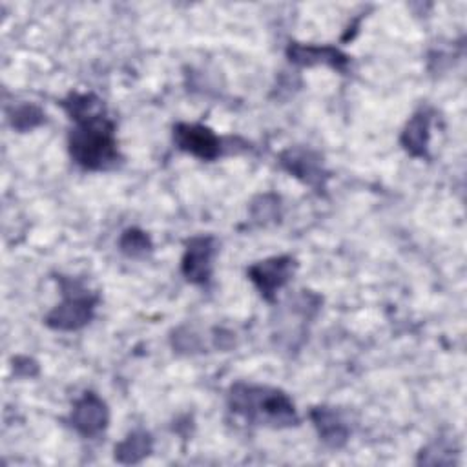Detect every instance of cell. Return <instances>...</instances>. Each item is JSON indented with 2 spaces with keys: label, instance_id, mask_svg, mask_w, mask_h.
I'll return each mask as SVG.
<instances>
[{
  "label": "cell",
  "instance_id": "6da1fadb",
  "mask_svg": "<svg viewBox=\"0 0 467 467\" xmlns=\"http://www.w3.org/2000/svg\"><path fill=\"white\" fill-rule=\"evenodd\" d=\"M230 407L235 414L259 425L288 427L297 421L292 400L277 389L235 383L228 394Z\"/></svg>",
  "mask_w": 467,
  "mask_h": 467
},
{
  "label": "cell",
  "instance_id": "7a4b0ae2",
  "mask_svg": "<svg viewBox=\"0 0 467 467\" xmlns=\"http://www.w3.org/2000/svg\"><path fill=\"white\" fill-rule=\"evenodd\" d=\"M69 133V153L86 170H106L119 161L115 126L106 115L75 122Z\"/></svg>",
  "mask_w": 467,
  "mask_h": 467
},
{
  "label": "cell",
  "instance_id": "3957f363",
  "mask_svg": "<svg viewBox=\"0 0 467 467\" xmlns=\"http://www.w3.org/2000/svg\"><path fill=\"white\" fill-rule=\"evenodd\" d=\"M67 285L69 288L62 281L64 301L46 316V325L55 330H77L93 317L97 299L75 281H67Z\"/></svg>",
  "mask_w": 467,
  "mask_h": 467
},
{
  "label": "cell",
  "instance_id": "277c9868",
  "mask_svg": "<svg viewBox=\"0 0 467 467\" xmlns=\"http://www.w3.org/2000/svg\"><path fill=\"white\" fill-rule=\"evenodd\" d=\"M294 274V259L288 255L268 257L265 261L254 263L248 268L250 281L257 286L261 296L268 301L275 297V292L288 283Z\"/></svg>",
  "mask_w": 467,
  "mask_h": 467
},
{
  "label": "cell",
  "instance_id": "5b68a950",
  "mask_svg": "<svg viewBox=\"0 0 467 467\" xmlns=\"http://www.w3.org/2000/svg\"><path fill=\"white\" fill-rule=\"evenodd\" d=\"M173 140L182 151L202 161H213L221 153V139L202 124H177L173 128Z\"/></svg>",
  "mask_w": 467,
  "mask_h": 467
},
{
  "label": "cell",
  "instance_id": "8992f818",
  "mask_svg": "<svg viewBox=\"0 0 467 467\" xmlns=\"http://www.w3.org/2000/svg\"><path fill=\"white\" fill-rule=\"evenodd\" d=\"M109 414L106 403L93 392H86L75 401L69 421L84 436H97L108 425Z\"/></svg>",
  "mask_w": 467,
  "mask_h": 467
},
{
  "label": "cell",
  "instance_id": "52a82bcc",
  "mask_svg": "<svg viewBox=\"0 0 467 467\" xmlns=\"http://www.w3.org/2000/svg\"><path fill=\"white\" fill-rule=\"evenodd\" d=\"M215 254L213 237H193L188 241L182 257V274L190 283L202 285L212 275V261Z\"/></svg>",
  "mask_w": 467,
  "mask_h": 467
},
{
  "label": "cell",
  "instance_id": "ba28073f",
  "mask_svg": "<svg viewBox=\"0 0 467 467\" xmlns=\"http://www.w3.org/2000/svg\"><path fill=\"white\" fill-rule=\"evenodd\" d=\"M288 57L294 64L299 66H316L327 64L336 69H345L348 58L336 47L330 46H305V44H292L288 47Z\"/></svg>",
  "mask_w": 467,
  "mask_h": 467
},
{
  "label": "cell",
  "instance_id": "9c48e42d",
  "mask_svg": "<svg viewBox=\"0 0 467 467\" xmlns=\"http://www.w3.org/2000/svg\"><path fill=\"white\" fill-rule=\"evenodd\" d=\"M281 164L285 170H288L292 175L301 179L303 182L310 186H321L323 184V168L319 159L312 151L305 150H286L281 155Z\"/></svg>",
  "mask_w": 467,
  "mask_h": 467
},
{
  "label": "cell",
  "instance_id": "30bf717a",
  "mask_svg": "<svg viewBox=\"0 0 467 467\" xmlns=\"http://www.w3.org/2000/svg\"><path fill=\"white\" fill-rule=\"evenodd\" d=\"M310 418L321 436V440L332 447H341L348 438V429L336 410L328 407H316Z\"/></svg>",
  "mask_w": 467,
  "mask_h": 467
},
{
  "label": "cell",
  "instance_id": "8fae6325",
  "mask_svg": "<svg viewBox=\"0 0 467 467\" xmlns=\"http://www.w3.org/2000/svg\"><path fill=\"white\" fill-rule=\"evenodd\" d=\"M429 126L431 115L421 109L412 115L401 133V144L412 157H425L429 146Z\"/></svg>",
  "mask_w": 467,
  "mask_h": 467
},
{
  "label": "cell",
  "instance_id": "7c38bea8",
  "mask_svg": "<svg viewBox=\"0 0 467 467\" xmlns=\"http://www.w3.org/2000/svg\"><path fill=\"white\" fill-rule=\"evenodd\" d=\"M62 108L75 122L104 115V104L93 93H71L62 100Z\"/></svg>",
  "mask_w": 467,
  "mask_h": 467
},
{
  "label": "cell",
  "instance_id": "4fadbf2b",
  "mask_svg": "<svg viewBox=\"0 0 467 467\" xmlns=\"http://www.w3.org/2000/svg\"><path fill=\"white\" fill-rule=\"evenodd\" d=\"M151 452V436L146 431L130 432L117 447L115 458L122 463H137Z\"/></svg>",
  "mask_w": 467,
  "mask_h": 467
},
{
  "label": "cell",
  "instance_id": "5bb4252c",
  "mask_svg": "<svg viewBox=\"0 0 467 467\" xmlns=\"http://www.w3.org/2000/svg\"><path fill=\"white\" fill-rule=\"evenodd\" d=\"M119 244H120V250H122L126 255H131V257L144 255V254L150 252V248H151L150 237H148L142 230H137V228L126 230V232L122 234Z\"/></svg>",
  "mask_w": 467,
  "mask_h": 467
},
{
  "label": "cell",
  "instance_id": "9a60e30c",
  "mask_svg": "<svg viewBox=\"0 0 467 467\" xmlns=\"http://www.w3.org/2000/svg\"><path fill=\"white\" fill-rule=\"evenodd\" d=\"M42 120H44V113L36 106H31V104H22V106L15 108L13 117H11L13 126L20 131L31 130V128L38 126Z\"/></svg>",
  "mask_w": 467,
  "mask_h": 467
}]
</instances>
